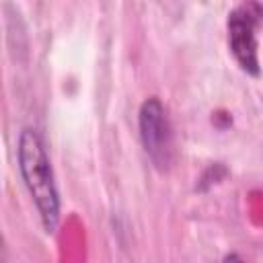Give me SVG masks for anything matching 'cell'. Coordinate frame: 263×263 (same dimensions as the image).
I'll return each instance as SVG.
<instances>
[{
    "label": "cell",
    "instance_id": "cell-1",
    "mask_svg": "<svg viewBox=\"0 0 263 263\" xmlns=\"http://www.w3.org/2000/svg\"><path fill=\"white\" fill-rule=\"evenodd\" d=\"M18 168L37 205L43 228L53 232L60 222V195L53 183V173L43 140L31 127H25L18 136Z\"/></svg>",
    "mask_w": 263,
    "mask_h": 263
},
{
    "label": "cell",
    "instance_id": "cell-2",
    "mask_svg": "<svg viewBox=\"0 0 263 263\" xmlns=\"http://www.w3.org/2000/svg\"><path fill=\"white\" fill-rule=\"evenodd\" d=\"M263 23V4L242 2L228 14V45L238 62V66L259 76V45H257V27Z\"/></svg>",
    "mask_w": 263,
    "mask_h": 263
},
{
    "label": "cell",
    "instance_id": "cell-3",
    "mask_svg": "<svg viewBox=\"0 0 263 263\" xmlns=\"http://www.w3.org/2000/svg\"><path fill=\"white\" fill-rule=\"evenodd\" d=\"M140 138L146 154L158 168H168L173 162V132L162 103L150 97L140 107Z\"/></svg>",
    "mask_w": 263,
    "mask_h": 263
},
{
    "label": "cell",
    "instance_id": "cell-4",
    "mask_svg": "<svg viewBox=\"0 0 263 263\" xmlns=\"http://www.w3.org/2000/svg\"><path fill=\"white\" fill-rule=\"evenodd\" d=\"M222 263H247V261H245L240 255L230 253V255H226V257H224V261H222Z\"/></svg>",
    "mask_w": 263,
    "mask_h": 263
}]
</instances>
